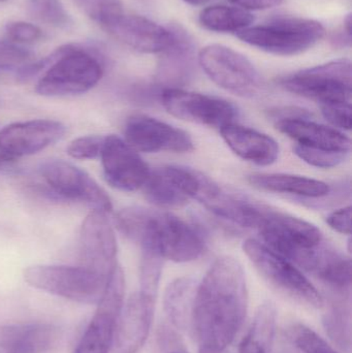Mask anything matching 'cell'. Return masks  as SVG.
Instances as JSON below:
<instances>
[{
	"mask_svg": "<svg viewBox=\"0 0 352 353\" xmlns=\"http://www.w3.org/2000/svg\"><path fill=\"white\" fill-rule=\"evenodd\" d=\"M248 290L241 263L221 256L196 286L191 327L200 348L227 350L247 314Z\"/></svg>",
	"mask_w": 352,
	"mask_h": 353,
	"instance_id": "1",
	"label": "cell"
},
{
	"mask_svg": "<svg viewBox=\"0 0 352 353\" xmlns=\"http://www.w3.org/2000/svg\"><path fill=\"white\" fill-rule=\"evenodd\" d=\"M114 223L120 232L142 251L174 263L196 261L205 250L200 230L169 212L130 207L116 214Z\"/></svg>",
	"mask_w": 352,
	"mask_h": 353,
	"instance_id": "2",
	"label": "cell"
},
{
	"mask_svg": "<svg viewBox=\"0 0 352 353\" xmlns=\"http://www.w3.org/2000/svg\"><path fill=\"white\" fill-rule=\"evenodd\" d=\"M244 228L258 230L265 245L305 271L314 269L324 241L311 222L249 199Z\"/></svg>",
	"mask_w": 352,
	"mask_h": 353,
	"instance_id": "3",
	"label": "cell"
},
{
	"mask_svg": "<svg viewBox=\"0 0 352 353\" xmlns=\"http://www.w3.org/2000/svg\"><path fill=\"white\" fill-rule=\"evenodd\" d=\"M53 61L41 77L35 91L49 97L82 94L103 78V65L99 56L79 45H66L52 53Z\"/></svg>",
	"mask_w": 352,
	"mask_h": 353,
	"instance_id": "4",
	"label": "cell"
},
{
	"mask_svg": "<svg viewBox=\"0 0 352 353\" xmlns=\"http://www.w3.org/2000/svg\"><path fill=\"white\" fill-rule=\"evenodd\" d=\"M236 35L244 43L267 53L295 56L320 43L326 35V29L311 19L284 17L266 24L248 27Z\"/></svg>",
	"mask_w": 352,
	"mask_h": 353,
	"instance_id": "5",
	"label": "cell"
},
{
	"mask_svg": "<svg viewBox=\"0 0 352 353\" xmlns=\"http://www.w3.org/2000/svg\"><path fill=\"white\" fill-rule=\"evenodd\" d=\"M23 276L37 290L81 304H97L107 282V278L96 272L68 265H31Z\"/></svg>",
	"mask_w": 352,
	"mask_h": 353,
	"instance_id": "6",
	"label": "cell"
},
{
	"mask_svg": "<svg viewBox=\"0 0 352 353\" xmlns=\"http://www.w3.org/2000/svg\"><path fill=\"white\" fill-rule=\"evenodd\" d=\"M283 89L320 103L351 101L352 72L349 59L333 60L287 74L279 80Z\"/></svg>",
	"mask_w": 352,
	"mask_h": 353,
	"instance_id": "7",
	"label": "cell"
},
{
	"mask_svg": "<svg viewBox=\"0 0 352 353\" xmlns=\"http://www.w3.org/2000/svg\"><path fill=\"white\" fill-rule=\"evenodd\" d=\"M242 248L262 277L274 288L302 304L322 308V294L295 263L253 239L246 240Z\"/></svg>",
	"mask_w": 352,
	"mask_h": 353,
	"instance_id": "8",
	"label": "cell"
},
{
	"mask_svg": "<svg viewBox=\"0 0 352 353\" xmlns=\"http://www.w3.org/2000/svg\"><path fill=\"white\" fill-rule=\"evenodd\" d=\"M198 61L209 79L227 92L251 99L264 89V80L253 63L231 48L207 46L198 53Z\"/></svg>",
	"mask_w": 352,
	"mask_h": 353,
	"instance_id": "9",
	"label": "cell"
},
{
	"mask_svg": "<svg viewBox=\"0 0 352 353\" xmlns=\"http://www.w3.org/2000/svg\"><path fill=\"white\" fill-rule=\"evenodd\" d=\"M125 277L119 263L114 267L105 282L97 309L74 353H109L116 323L124 306Z\"/></svg>",
	"mask_w": 352,
	"mask_h": 353,
	"instance_id": "10",
	"label": "cell"
},
{
	"mask_svg": "<svg viewBox=\"0 0 352 353\" xmlns=\"http://www.w3.org/2000/svg\"><path fill=\"white\" fill-rule=\"evenodd\" d=\"M161 99L167 113L174 117L209 128L220 130L234 123L239 115L238 108L227 99L176 87L163 89Z\"/></svg>",
	"mask_w": 352,
	"mask_h": 353,
	"instance_id": "11",
	"label": "cell"
},
{
	"mask_svg": "<svg viewBox=\"0 0 352 353\" xmlns=\"http://www.w3.org/2000/svg\"><path fill=\"white\" fill-rule=\"evenodd\" d=\"M39 170L52 190L62 199L86 203L107 213L113 209L107 192L94 179L72 163L61 159H50Z\"/></svg>",
	"mask_w": 352,
	"mask_h": 353,
	"instance_id": "12",
	"label": "cell"
},
{
	"mask_svg": "<svg viewBox=\"0 0 352 353\" xmlns=\"http://www.w3.org/2000/svg\"><path fill=\"white\" fill-rule=\"evenodd\" d=\"M125 142L145 153H186L194 150L188 132L144 114L130 116L124 128Z\"/></svg>",
	"mask_w": 352,
	"mask_h": 353,
	"instance_id": "13",
	"label": "cell"
},
{
	"mask_svg": "<svg viewBox=\"0 0 352 353\" xmlns=\"http://www.w3.org/2000/svg\"><path fill=\"white\" fill-rule=\"evenodd\" d=\"M101 159L105 180L118 190H138L150 176V168L138 151L115 134L105 137Z\"/></svg>",
	"mask_w": 352,
	"mask_h": 353,
	"instance_id": "14",
	"label": "cell"
},
{
	"mask_svg": "<svg viewBox=\"0 0 352 353\" xmlns=\"http://www.w3.org/2000/svg\"><path fill=\"white\" fill-rule=\"evenodd\" d=\"M117 240L107 212L93 210L85 218L80 232L82 267L107 278L117 265Z\"/></svg>",
	"mask_w": 352,
	"mask_h": 353,
	"instance_id": "15",
	"label": "cell"
},
{
	"mask_svg": "<svg viewBox=\"0 0 352 353\" xmlns=\"http://www.w3.org/2000/svg\"><path fill=\"white\" fill-rule=\"evenodd\" d=\"M204 176L179 165L157 168L143 186L145 197L157 207H182L198 196Z\"/></svg>",
	"mask_w": 352,
	"mask_h": 353,
	"instance_id": "16",
	"label": "cell"
},
{
	"mask_svg": "<svg viewBox=\"0 0 352 353\" xmlns=\"http://www.w3.org/2000/svg\"><path fill=\"white\" fill-rule=\"evenodd\" d=\"M101 26L114 39L141 53H163L173 43L171 28L146 17L126 14L124 10L107 19Z\"/></svg>",
	"mask_w": 352,
	"mask_h": 353,
	"instance_id": "17",
	"label": "cell"
},
{
	"mask_svg": "<svg viewBox=\"0 0 352 353\" xmlns=\"http://www.w3.org/2000/svg\"><path fill=\"white\" fill-rule=\"evenodd\" d=\"M65 132V125L56 120L16 122L0 130V152L14 159L33 155L61 140Z\"/></svg>",
	"mask_w": 352,
	"mask_h": 353,
	"instance_id": "18",
	"label": "cell"
},
{
	"mask_svg": "<svg viewBox=\"0 0 352 353\" xmlns=\"http://www.w3.org/2000/svg\"><path fill=\"white\" fill-rule=\"evenodd\" d=\"M156 298L138 292L124 304L109 353H136L150 334Z\"/></svg>",
	"mask_w": 352,
	"mask_h": 353,
	"instance_id": "19",
	"label": "cell"
},
{
	"mask_svg": "<svg viewBox=\"0 0 352 353\" xmlns=\"http://www.w3.org/2000/svg\"><path fill=\"white\" fill-rule=\"evenodd\" d=\"M276 126L300 146L331 152H351V139L336 128L300 117L281 118Z\"/></svg>",
	"mask_w": 352,
	"mask_h": 353,
	"instance_id": "20",
	"label": "cell"
},
{
	"mask_svg": "<svg viewBox=\"0 0 352 353\" xmlns=\"http://www.w3.org/2000/svg\"><path fill=\"white\" fill-rule=\"evenodd\" d=\"M220 134L229 149L244 161L268 167L278 159V143L268 134L235 122L221 128Z\"/></svg>",
	"mask_w": 352,
	"mask_h": 353,
	"instance_id": "21",
	"label": "cell"
},
{
	"mask_svg": "<svg viewBox=\"0 0 352 353\" xmlns=\"http://www.w3.org/2000/svg\"><path fill=\"white\" fill-rule=\"evenodd\" d=\"M57 339L58 330L48 323L0 327V348L6 353H45Z\"/></svg>",
	"mask_w": 352,
	"mask_h": 353,
	"instance_id": "22",
	"label": "cell"
},
{
	"mask_svg": "<svg viewBox=\"0 0 352 353\" xmlns=\"http://www.w3.org/2000/svg\"><path fill=\"white\" fill-rule=\"evenodd\" d=\"M250 185L269 192L296 195L301 199H322L331 193V186L324 181L291 174H252Z\"/></svg>",
	"mask_w": 352,
	"mask_h": 353,
	"instance_id": "23",
	"label": "cell"
},
{
	"mask_svg": "<svg viewBox=\"0 0 352 353\" xmlns=\"http://www.w3.org/2000/svg\"><path fill=\"white\" fill-rule=\"evenodd\" d=\"M173 43L163 52L161 77L167 81L180 82L189 76L194 61V43L182 27H172Z\"/></svg>",
	"mask_w": 352,
	"mask_h": 353,
	"instance_id": "24",
	"label": "cell"
},
{
	"mask_svg": "<svg viewBox=\"0 0 352 353\" xmlns=\"http://www.w3.org/2000/svg\"><path fill=\"white\" fill-rule=\"evenodd\" d=\"M196 286L198 284L191 278L182 277L174 280L165 290V313L178 330L184 331L190 327Z\"/></svg>",
	"mask_w": 352,
	"mask_h": 353,
	"instance_id": "25",
	"label": "cell"
},
{
	"mask_svg": "<svg viewBox=\"0 0 352 353\" xmlns=\"http://www.w3.org/2000/svg\"><path fill=\"white\" fill-rule=\"evenodd\" d=\"M253 22L251 12L237 6H209L200 14L202 26L215 32L238 33L251 26Z\"/></svg>",
	"mask_w": 352,
	"mask_h": 353,
	"instance_id": "26",
	"label": "cell"
},
{
	"mask_svg": "<svg viewBox=\"0 0 352 353\" xmlns=\"http://www.w3.org/2000/svg\"><path fill=\"white\" fill-rule=\"evenodd\" d=\"M327 335L339 350L351 352V309L349 298L334 299L322 319Z\"/></svg>",
	"mask_w": 352,
	"mask_h": 353,
	"instance_id": "27",
	"label": "cell"
},
{
	"mask_svg": "<svg viewBox=\"0 0 352 353\" xmlns=\"http://www.w3.org/2000/svg\"><path fill=\"white\" fill-rule=\"evenodd\" d=\"M277 312L274 304L266 302L256 311L253 323L245 339L266 350H270L276 331Z\"/></svg>",
	"mask_w": 352,
	"mask_h": 353,
	"instance_id": "28",
	"label": "cell"
},
{
	"mask_svg": "<svg viewBox=\"0 0 352 353\" xmlns=\"http://www.w3.org/2000/svg\"><path fill=\"white\" fill-rule=\"evenodd\" d=\"M29 10L41 22L58 28H66L72 24L61 0H29Z\"/></svg>",
	"mask_w": 352,
	"mask_h": 353,
	"instance_id": "29",
	"label": "cell"
},
{
	"mask_svg": "<svg viewBox=\"0 0 352 353\" xmlns=\"http://www.w3.org/2000/svg\"><path fill=\"white\" fill-rule=\"evenodd\" d=\"M289 337L302 353H338L313 330L301 323L289 329Z\"/></svg>",
	"mask_w": 352,
	"mask_h": 353,
	"instance_id": "30",
	"label": "cell"
},
{
	"mask_svg": "<svg viewBox=\"0 0 352 353\" xmlns=\"http://www.w3.org/2000/svg\"><path fill=\"white\" fill-rule=\"evenodd\" d=\"M163 259L159 255L142 251L140 292L156 298L163 273Z\"/></svg>",
	"mask_w": 352,
	"mask_h": 353,
	"instance_id": "31",
	"label": "cell"
},
{
	"mask_svg": "<svg viewBox=\"0 0 352 353\" xmlns=\"http://www.w3.org/2000/svg\"><path fill=\"white\" fill-rule=\"evenodd\" d=\"M293 152L302 161L312 167L320 169H331L338 167L344 163L349 153L331 152L320 149L308 148V147L296 145Z\"/></svg>",
	"mask_w": 352,
	"mask_h": 353,
	"instance_id": "32",
	"label": "cell"
},
{
	"mask_svg": "<svg viewBox=\"0 0 352 353\" xmlns=\"http://www.w3.org/2000/svg\"><path fill=\"white\" fill-rule=\"evenodd\" d=\"M32 59V53L12 41H0V72L19 70Z\"/></svg>",
	"mask_w": 352,
	"mask_h": 353,
	"instance_id": "33",
	"label": "cell"
},
{
	"mask_svg": "<svg viewBox=\"0 0 352 353\" xmlns=\"http://www.w3.org/2000/svg\"><path fill=\"white\" fill-rule=\"evenodd\" d=\"M76 6L91 19L101 25L114 14L122 12L120 0H74Z\"/></svg>",
	"mask_w": 352,
	"mask_h": 353,
	"instance_id": "34",
	"label": "cell"
},
{
	"mask_svg": "<svg viewBox=\"0 0 352 353\" xmlns=\"http://www.w3.org/2000/svg\"><path fill=\"white\" fill-rule=\"evenodd\" d=\"M103 141L105 138L101 136L80 137L70 142L66 152L74 159H96L101 157Z\"/></svg>",
	"mask_w": 352,
	"mask_h": 353,
	"instance_id": "35",
	"label": "cell"
},
{
	"mask_svg": "<svg viewBox=\"0 0 352 353\" xmlns=\"http://www.w3.org/2000/svg\"><path fill=\"white\" fill-rule=\"evenodd\" d=\"M324 119L336 130H351V101L326 103L320 105Z\"/></svg>",
	"mask_w": 352,
	"mask_h": 353,
	"instance_id": "36",
	"label": "cell"
},
{
	"mask_svg": "<svg viewBox=\"0 0 352 353\" xmlns=\"http://www.w3.org/2000/svg\"><path fill=\"white\" fill-rule=\"evenodd\" d=\"M8 39L14 43H31L43 37V31L37 25L24 21H14L6 26Z\"/></svg>",
	"mask_w": 352,
	"mask_h": 353,
	"instance_id": "37",
	"label": "cell"
},
{
	"mask_svg": "<svg viewBox=\"0 0 352 353\" xmlns=\"http://www.w3.org/2000/svg\"><path fill=\"white\" fill-rule=\"evenodd\" d=\"M327 223L330 225L335 232L342 234H351V207L341 208L332 212L327 217Z\"/></svg>",
	"mask_w": 352,
	"mask_h": 353,
	"instance_id": "38",
	"label": "cell"
},
{
	"mask_svg": "<svg viewBox=\"0 0 352 353\" xmlns=\"http://www.w3.org/2000/svg\"><path fill=\"white\" fill-rule=\"evenodd\" d=\"M229 1L235 4L237 8H243L245 10H262L280 6L283 0H229Z\"/></svg>",
	"mask_w": 352,
	"mask_h": 353,
	"instance_id": "39",
	"label": "cell"
},
{
	"mask_svg": "<svg viewBox=\"0 0 352 353\" xmlns=\"http://www.w3.org/2000/svg\"><path fill=\"white\" fill-rule=\"evenodd\" d=\"M239 353H269V352L243 338L240 343Z\"/></svg>",
	"mask_w": 352,
	"mask_h": 353,
	"instance_id": "40",
	"label": "cell"
},
{
	"mask_svg": "<svg viewBox=\"0 0 352 353\" xmlns=\"http://www.w3.org/2000/svg\"><path fill=\"white\" fill-rule=\"evenodd\" d=\"M14 161H16V159H12V157L0 152V168H3L4 165H10V163H14Z\"/></svg>",
	"mask_w": 352,
	"mask_h": 353,
	"instance_id": "41",
	"label": "cell"
},
{
	"mask_svg": "<svg viewBox=\"0 0 352 353\" xmlns=\"http://www.w3.org/2000/svg\"><path fill=\"white\" fill-rule=\"evenodd\" d=\"M184 1L190 4V6H204V4L209 3L212 0H184Z\"/></svg>",
	"mask_w": 352,
	"mask_h": 353,
	"instance_id": "42",
	"label": "cell"
},
{
	"mask_svg": "<svg viewBox=\"0 0 352 353\" xmlns=\"http://www.w3.org/2000/svg\"><path fill=\"white\" fill-rule=\"evenodd\" d=\"M198 353H227L225 350H206V348H200V352Z\"/></svg>",
	"mask_w": 352,
	"mask_h": 353,
	"instance_id": "43",
	"label": "cell"
},
{
	"mask_svg": "<svg viewBox=\"0 0 352 353\" xmlns=\"http://www.w3.org/2000/svg\"><path fill=\"white\" fill-rule=\"evenodd\" d=\"M172 353H184V352H172Z\"/></svg>",
	"mask_w": 352,
	"mask_h": 353,
	"instance_id": "44",
	"label": "cell"
},
{
	"mask_svg": "<svg viewBox=\"0 0 352 353\" xmlns=\"http://www.w3.org/2000/svg\"><path fill=\"white\" fill-rule=\"evenodd\" d=\"M6 1V0H0V2Z\"/></svg>",
	"mask_w": 352,
	"mask_h": 353,
	"instance_id": "45",
	"label": "cell"
},
{
	"mask_svg": "<svg viewBox=\"0 0 352 353\" xmlns=\"http://www.w3.org/2000/svg\"></svg>",
	"mask_w": 352,
	"mask_h": 353,
	"instance_id": "46",
	"label": "cell"
}]
</instances>
